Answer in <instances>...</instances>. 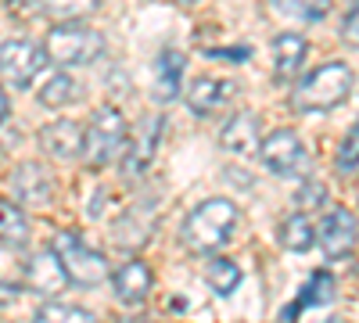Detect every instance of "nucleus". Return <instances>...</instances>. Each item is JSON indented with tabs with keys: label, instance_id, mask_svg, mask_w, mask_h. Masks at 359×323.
<instances>
[{
	"label": "nucleus",
	"instance_id": "20e7f679",
	"mask_svg": "<svg viewBox=\"0 0 359 323\" xmlns=\"http://www.w3.org/2000/svg\"><path fill=\"white\" fill-rule=\"evenodd\" d=\"M43 50L54 65H94L97 57L104 54V40L101 33H94L90 25L79 22H62L54 25L50 33L43 36Z\"/></svg>",
	"mask_w": 359,
	"mask_h": 323
},
{
	"label": "nucleus",
	"instance_id": "5701e85b",
	"mask_svg": "<svg viewBox=\"0 0 359 323\" xmlns=\"http://www.w3.org/2000/svg\"><path fill=\"white\" fill-rule=\"evenodd\" d=\"M205 277H208V284H212L216 295H233L237 284H241V266L230 262V259H212L208 270H205Z\"/></svg>",
	"mask_w": 359,
	"mask_h": 323
},
{
	"label": "nucleus",
	"instance_id": "f257e3e1",
	"mask_svg": "<svg viewBox=\"0 0 359 323\" xmlns=\"http://www.w3.org/2000/svg\"><path fill=\"white\" fill-rule=\"evenodd\" d=\"M233 223H237V205L226 198H208L184 219L180 241L194 255H212L216 248H223L230 241Z\"/></svg>",
	"mask_w": 359,
	"mask_h": 323
},
{
	"label": "nucleus",
	"instance_id": "aec40b11",
	"mask_svg": "<svg viewBox=\"0 0 359 323\" xmlns=\"http://www.w3.org/2000/svg\"><path fill=\"white\" fill-rule=\"evenodd\" d=\"M36 97H40L43 108H69V104L79 97V83H76L72 76H65V72H57V76H50V79L43 83V90H40Z\"/></svg>",
	"mask_w": 359,
	"mask_h": 323
},
{
	"label": "nucleus",
	"instance_id": "f03ea898",
	"mask_svg": "<svg viewBox=\"0 0 359 323\" xmlns=\"http://www.w3.org/2000/svg\"><path fill=\"white\" fill-rule=\"evenodd\" d=\"M352 83H355V76L345 62H327V65L313 69L291 90V108L294 111H331L348 101Z\"/></svg>",
	"mask_w": 359,
	"mask_h": 323
},
{
	"label": "nucleus",
	"instance_id": "b1692460",
	"mask_svg": "<svg viewBox=\"0 0 359 323\" xmlns=\"http://www.w3.org/2000/svg\"><path fill=\"white\" fill-rule=\"evenodd\" d=\"M36 8L50 18H65V22H76L83 15H90L97 8V0H36Z\"/></svg>",
	"mask_w": 359,
	"mask_h": 323
},
{
	"label": "nucleus",
	"instance_id": "ddd939ff",
	"mask_svg": "<svg viewBox=\"0 0 359 323\" xmlns=\"http://www.w3.org/2000/svg\"><path fill=\"white\" fill-rule=\"evenodd\" d=\"M233 94V83L226 79H216V76H198L191 86H187V108L194 115H216Z\"/></svg>",
	"mask_w": 359,
	"mask_h": 323
},
{
	"label": "nucleus",
	"instance_id": "39448f33",
	"mask_svg": "<svg viewBox=\"0 0 359 323\" xmlns=\"http://www.w3.org/2000/svg\"><path fill=\"white\" fill-rule=\"evenodd\" d=\"M126 148V119L118 108H101L86 126V144H83V162L90 169H104L118 151Z\"/></svg>",
	"mask_w": 359,
	"mask_h": 323
},
{
	"label": "nucleus",
	"instance_id": "bb28decb",
	"mask_svg": "<svg viewBox=\"0 0 359 323\" xmlns=\"http://www.w3.org/2000/svg\"><path fill=\"white\" fill-rule=\"evenodd\" d=\"M341 40H345L348 47H359V4L348 11V18H345V25H341Z\"/></svg>",
	"mask_w": 359,
	"mask_h": 323
},
{
	"label": "nucleus",
	"instance_id": "9b49d317",
	"mask_svg": "<svg viewBox=\"0 0 359 323\" xmlns=\"http://www.w3.org/2000/svg\"><path fill=\"white\" fill-rule=\"evenodd\" d=\"M111 287H115L118 302L137 309V305L147 302V295H151V270H147L140 259H130V262H123V266L111 273Z\"/></svg>",
	"mask_w": 359,
	"mask_h": 323
},
{
	"label": "nucleus",
	"instance_id": "4be33fe9",
	"mask_svg": "<svg viewBox=\"0 0 359 323\" xmlns=\"http://www.w3.org/2000/svg\"><path fill=\"white\" fill-rule=\"evenodd\" d=\"M0 219H4V245L8 248H22L29 241V223H25L22 209H18L11 198L0 201Z\"/></svg>",
	"mask_w": 359,
	"mask_h": 323
},
{
	"label": "nucleus",
	"instance_id": "393cba45",
	"mask_svg": "<svg viewBox=\"0 0 359 323\" xmlns=\"http://www.w3.org/2000/svg\"><path fill=\"white\" fill-rule=\"evenodd\" d=\"M36 319H79V323H90L94 312L79 309V305H65V302H47V305L36 309Z\"/></svg>",
	"mask_w": 359,
	"mask_h": 323
},
{
	"label": "nucleus",
	"instance_id": "6ab92c4d",
	"mask_svg": "<svg viewBox=\"0 0 359 323\" xmlns=\"http://www.w3.org/2000/svg\"><path fill=\"white\" fill-rule=\"evenodd\" d=\"M316 238H320L316 226H313L302 212L287 216V219L280 223V230H277V241H280V248H287V252H309Z\"/></svg>",
	"mask_w": 359,
	"mask_h": 323
},
{
	"label": "nucleus",
	"instance_id": "cd10ccee",
	"mask_svg": "<svg viewBox=\"0 0 359 323\" xmlns=\"http://www.w3.org/2000/svg\"><path fill=\"white\" fill-rule=\"evenodd\" d=\"M176 4H198V0H176Z\"/></svg>",
	"mask_w": 359,
	"mask_h": 323
},
{
	"label": "nucleus",
	"instance_id": "f8f14e48",
	"mask_svg": "<svg viewBox=\"0 0 359 323\" xmlns=\"http://www.w3.org/2000/svg\"><path fill=\"white\" fill-rule=\"evenodd\" d=\"M83 144H86V130H79L72 119L50 123L40 130V148L57 162H72L76 155H83Z\"/></svg>",
	"mask_w": 359,
	"mask_h": 323
},
{
	"label": "nucleus",
	"instance_id": "a878e982",
	"mask_svg": "<svg viewBox=\"0 0 359 323\" xmlns=\"http://www.w3.org/2000/svg\"><path fill=\"white\" fill-rule=\"evenodd\" d=\"M338 169H341V172L359 169V119L348 126V133H345V140H341V148H338Z\"/></svg>",
	"mask_w": 359,
	"mask_h": 323
},
{
	"label": "nucleus",
	"instance_id": "2eb2a0df",
	"mask_svg": "<svg viewBox=\"0 0 359 323\" xmlns=\"http://www.w3.org/2000/svg\"><path fill=\"white\" fill-rule=\"evenodd\" d=\"M180 90H184V54L169 47L155 62V90H151V97L158 104H169V101L180 97Z\"/></svg>",
	"mask_w": 359,
	"mask_h": 323
},
{
	"label": "nucleus",
	"instance_id": "412c9836",
	"mask_svg": "<svg viewBox=\"0 0 359 323\" xmlns=\"http://www.w3.org/2000/svg\"><path fill=\"white\" fill-rule=\"evenodd\" d=\"M269 8L277 15L298 18V22H320L331 11V0H269Z\"/></svg>",
	"mask_w": 359,
	"mask_h": 323
},
{
	"label": "nucleus",
	"instance_id": "9d476101",
	"mask_svg": "<svg viewBox=\"0 0 359 323\" xmlns=\"http://www.w3.org/2000/svg\"><path fill=\"white\" fill-rule=\"evenodd\" d=\"M11 191H15L18 205H36V209H43V205H50V198H54V180H50V172L43 165L22 162L11 172Z\"/></svg>",
	"mask_w": 359,
	"mask_h": 323
},
{
	"label": "nucleus",
	"instance_id": "a211bd4d",
	"mask_svg": "<svg viewBox=\"0 0 359 323\" xmlns=\"http://www.w3.org/2000/svg\"><path fill=\"white\" fill-rule=\"evenodd\" d=\"M331 298H334V280H331V273H313L309 277V284H306V295H298L280 316L284 319H291L294 312H306V309H313V305H331Z\"/></svg>",
	"mask_w": 359,
	"mask_h": 323
},
{
	"label": "nucleus",
	"instance_id": "0eeeda50",
	"mask_svg": "<svg viewBox=\"0 0 359 323\" xmlns=\"http://www.w3.org/2000/svg\"><path fill=\"white\" fill-rule=\"evenodd\" d=\"M259 155H262V165L273 176H294L306 165V144L294 130H273L262 140Z\"/></svg>",
	"mask_w": 359,
	"mask_h": 323
},
{
	"label": "nucleus",
	"instance_id": "c85d7f7f",
	"mask_svg": "<svg viewBox=\"0 0 359 323\" xmlns=\"http://www.w3.org/2000/svg\"><path fill=\"white\" fill-rule=\"evenodd\" d=\"M348 4H359V0H348Z\"/></svg>",
	"mask_w": 359,
	"mask_h": 323
},
{
	"label": "nucleus",
	"instance_id": "4468645a",
	"mask_svg": "<svg viewBox=\"0 0 359 323\" xmlns=\"http://www.w3.org/2000/svg\"><path fill=\"white\" fill-rule=\"evenodd\" d=\"M306 54H309V43L306 36L298 33H280L273 40V79L277 83H291L306 65Z\"/></svg>",
	"mask_w": 359,
	"mask_h": 323
},
{
	"label": "nucleus",
	"instance_id": "6e6552de",
	"mask_svg": "<svg viewBox=\"0 0 359 323\" xmlns=\"http://www.w3.org/2000/svg\"><path fill=\"white\" fill-rule=\"evenodd\" d=\"M43 54L36 43L29 40H4V79L8 86H29L43 69Z\"/></svg>",
	"mask_w": 359,
	"mask_h": 323
},
{
	"label": "nucleus",
	"instance_id": "f3484780",
	"mask_svg": "<svg viewBox=\"0 0 359 323\" xmlns=\"http://www.w3.org/2000/svg\"><path fill=\"white\" fill-rule=\"evenodd\" d=\"M65 280H69V273H65L62 262H57L54 248H50L47 255H40V259L29 262V287L40 291V295H54V291L62 287Z\"/></svg>",
	"mask_w": 359,
	"mask_h": 323
},
{
	"label": "nucleus",
	"instance_id": "1a4fd4ad",
	"mask_svg": "<svg viewBox=\"0 0 359 323\" xmlns=\"http://www.w3.org/2000/svg\"><path fill=\"white\" fill-rule=\"evenodd\" d=\"M355 238H359L355 216H352L348 209H341V205H334V209L323 216V226H320V241H323L327 259H345V255H352Z\"/></svg>",
	"mask_w": 359,
	"mask_h": 323
},
{
	"label": "nucleus",
	"instance_id": "dca6fc26",
	"mask_svg": "<svg viewBox=\"0 0 359 323\" xmlns=\"http://www.w3.org/2000/svg\"><path fill=\"white\" fill-rule=\"evenodd\" d=\"M219 144H223V151H230V155H252V151H259L262 148L259 119L248 115V111L233 115V119L223 126V133H219Z\"/></svg>",
	"mask_w": 359,
	"mask_h": 323
},
{
	"label": "nucleus",
	"instance_id": "7ed1b4c3",
	"mask_svg": "<svg viewBox=\"0 0 359 323\" xmlns=\"http://www.w3.org/2000/svg\"><path fill=\"white\" fill-rule=\"evenodd\" d=\"M50 248H54L57 262L65 266L69 280L79 284V287H97V284H104L111 277L108 273V259L97 248H90L76 230H57Z\"/></svg>",
	"mask_w": 359,
	"mask_h": 323
},
{
	"label": "nucleus",
	"instance_id": "423d86ee",
	"mask_svg": "<svg viewBox=\"0 0 359 323\" xmlns=\"http://www.w3.org/2000/svg\"><path fill=\"white\" fill-rule=\"evenodd\" d=\"M162 133H165V119L162 115H144V119L133 126L126 148H123V176L126 180H137L151 169L155 155H158V144H162Z\"/></svg>",
	"mask_w": 359,
	"mask_h": 323
}]
</instances>
